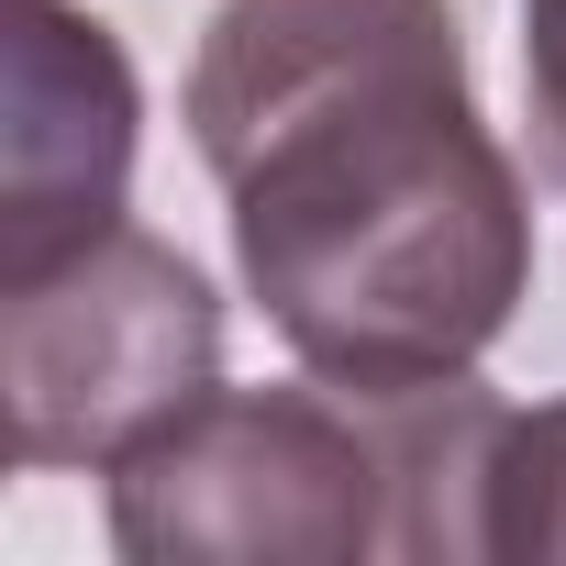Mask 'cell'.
<instances>
[{"label":"cell","instance_id":"1","mask_svg":"<svg viewBox=\"0 0 566 566\" xmlns=\"http://www.w3.org/2000/svg\"><path fill=\"white\" fill-rule=\"evenodd\" d=\"M233 277L312 378H467L533 301V178L455 0H222L178 90Z\"/></svg>","mask_w":566,"mask_h":566},{"label":"cell","instance_id":"2","mask_svg":"<svg viewBox=\"0 0 566 566\" xmlns=\"http://www.w3.org/2000/svg\"><path fill=\"white\" fill-rule=\"evenodd\" d=\"M500 422L478 367L433 389H345L312 367L277 389L222 378L101 467V533L134 566H489L478 489Z\"/></svg>","mask_w":566,"mask_h":566},{"label":"cell","instance_id":"3","mask_svg":"<svg viewBox=\"0 0 566 566\" xmlns=\"http://www.w3.org/2000/svg\"><path fill=\"white\" fill-rule=\"evenodd\" d=\"M222 389V290L200 255L145 233L134 211L90 244L0 277V400L12 467H112Z\"/></svg>","mask_w":566,"mask_h":566},{"label":"cell","instance_id":"4","mask_svg":"<svg viewBox=\"0 0 566 566\" xmlns=\"http://www.w3.org/2000/svg\"><path fill=\"white\" fill-rule=\"evenodd\" d=\"M145 78L90 0H0V277H23L134 200Z\"/></svg>","mask_w":566,"mask_h":566},{"label":"cell","instance_id":"5","mask_svg":"<svg viewBox=\"0 0 566 566\" xmlns=\"http://www.w3.org/2000/svg\"><path fill=\"white\" fill-rule=\"evenodd\" d=\"M478 533H489V566H566V389L500 422Z\"/></svg>","mask_w":566,"mask_h":566},{"label":"cell","instance_id":"6","mask_svg":"<svg viewBox=\"0 0 566 566\" xmlns=\"http://www.w3.org/2000/svg\"><path fill=\"white\" fill-rule=\"evenodd\" d=\"M522 112L544 178L566 189V0H522Z\"/></svg>","mask_w":566,"mask_h":566}]
</instances>
